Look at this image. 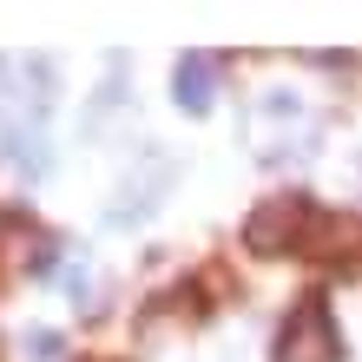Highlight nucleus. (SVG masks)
Wrapping results in <instances>:
<instances>
[{
  "label": "nucleus",
  "instance_id": "nucleus-1",
  "mask_svg": "<svg viewBox=\"0 0 362 362\" xmlns=\"http://www.w3.org/2000/svg\"><path fill=\"white\" fill-rule=\"evenodd\" d=\"M276 362H336V323L323 316V303H303L276 336Z\"/></svg>",
  "mask_w": 362,
  "mask_h": 362
},
{
  "label": "nucleus",
  "instance_id": "nucleus-2",
  "mask_svg": "<svg viewBox=\"0 0 362 362\" xmlns=\"http://www.w3.org/2000/svg\"><path fill=\"white\" fill-rule=\"evenodd\" d=\"M296 218H303V204H296V198H276V204H264L257 218L244 224V238L257 244V250H276V244H284L290 230H296Z\"/></svg>",
  "mask_w": 362,
  "mask_h": 362
},
{
  "label": "nucleus",
  "instance_id": "nucleus-3",
  "mask_svg": "<svg viewBox=\"0 0 362 362\" xmlns=\"http://www.w3.org/2000/svg\"><path fill=\"white\" fill-rule=\"evenodd\" d=\"M7 158H13L27 178H40V172H47V132L27 125V119H13V125H7Z\"/></svg>",
  "mask_w": 362,
  "mask_h": 362
},
{
  "label": "nucleus",
  "instance_id": "nucleus-4",
  "mask_svg": "<svg viewBox=\"0 0 362 362\" xmlns=\"http://www.w3.org/2000/svg\"><path fill=\"white\" fill-rule=\"evenodd\" d=\"M178 99L191 105V112L211 105V53H185L178 59Z\"/></svg>",
  "mask_w": 362,
  "mask_h": 362
},
{
  "label": "nucleus",
  "instance_id": "nucleus-5",
  "mask_svg": "<svg viewBox=\"0 0 362 362\" xmlns=\"http://www.w3.org/2000/svg\"><path fill=\"white\" fill-rule=\"evenodd\" d=\"M27 356H33V362H53V356H59V336H53V329H33V336H27Z\"/></svg>",
  "mask_w": 362,
  "mask_h": 362
}]
</instances>
